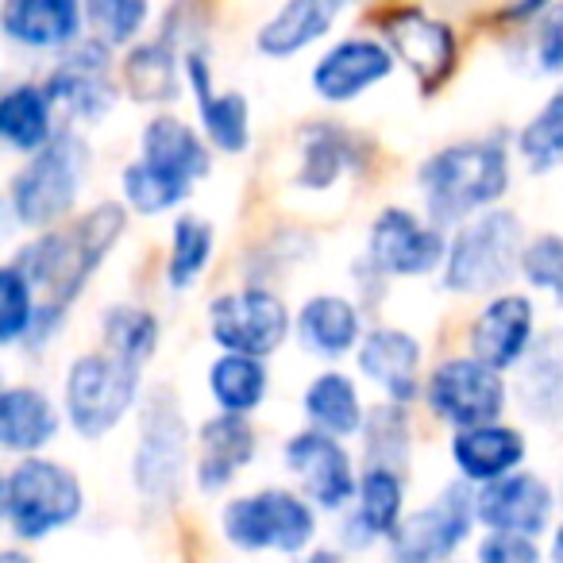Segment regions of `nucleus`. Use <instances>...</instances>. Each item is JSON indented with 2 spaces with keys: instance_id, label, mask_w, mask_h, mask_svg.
Here are the masks:
<instances>
[{
  "instance_id": "obj_22",
  "label": "nucleus",
  "mask_w": 563,
  "mask_h": 563,
  "mask_svg": "<svg viewBox=\"0 0 563 563\" xmlns=\"http://www.w3.org/2000/svg\"><path fill=\"white\" fill-rule=\"evenodd\" d=\"M401 506H406V483L398 471L367 467L360 475V498H355V509L344 525V540L352 548H367L383 537L390 540L398 525L406 521Z\"/></svg>"
},
{
  "instance_id": "obj_12",
  "label": "nucleus",
  "mask_w": 563,
  "mask_h": 563,
  "mask_svg": "<svg viewBox=\"0 0 563 563\" xmlns=\"http://www.w3.org/2000/svg\"><path fill=\"white\" fill-rule=\"evenodd\" d=\"M383 43L390 47V55L398 63H406V70L417 78V86L424 93L444 86V78L455 70V32L444 20L429 16L421 9H394L378 24Z\"/></svg>"
},
{
  "instance_id": "obj_5",
  "label": "nucleus",
  "mask_w": 563,
  "mask_h": 563,
  "mask_svg": "<svg viewBox=\"0 0 563 563\" xmlns=\"http://www.w3.org/2000/svg\"><path fill=\"white\" fill-rule=\"evenodd\" d=\"M89 166V147L78 132H58V140L35 158H27L24 170L12 178L9 205L12 217L24 228H51L70 217L74 201L81 194V178Z\"/></svg>"
},
{
  "instance_id": "obj_41",
  "label": "nucleus",
  "mask_w": 563,
  "mask_h": 563,
  "mask_svg": "<svg viewBox=\"0 0 563 563\" xmlns=\"http://www.w3.org/2000/svg\"><path fill=\"white\" fill-rule=\"evenodd\" d=\"M147 16H151V9L143 0H89L86 4V20H89V27H93V40L104 43V47H124V43H132Z\"/></svg>"
},
{
  "instance_id": "obj_40",
  "label": "nucleus",
  "mask_w": 563,
  "mask_h": 563,
  "mask_svg": "<svg viewBox=\"0 0 563 563\" xmlns=\"http://www.w3.org/2000/svg\"><path fill=\"white\" fill-rule=\"evenodd\" d=\"M32 294H35V286L16 266H4V271H0V340H4V344H20V340H27V332H32L35 317H40Z\"/></svg>"
},
{
  "instance_id": "obj_16",
  "label": "nucleus",
  "mask_w": 563,
  "mask_h": 563,
  "mask_svg": "<svg viewBox=\"0 0 563 563\" xmlns=\"http://www.w3.org/2000/svg\"><path fill=\"white\" fill-rule=\"evenodd\" d=\"M552 490L540 475L532 471H517L509 478L483 486L475 494V517L490 532H509V537H529L537 540L552 521Z\"/></svg>"
},
{
  "instance_id": "obj_39",
  "label": "nucleus",
  "mask_w": 563,
  "mask_h": 563,
  "mask_svg": "<svg viewBox=\"0 0 563 563\" xmlns=\"http://www.w3.org/2000/svg\"><path fill=\"white\" fill-rule=\"evenodd\" d=\"M517 151H521L525 163L540 174L563 166V89H555L544 101V109L521 128Z\"/></svg>"
},
{
  "instance_id": "obj_14",
  "label": "nucleus",
  "mask_w": 563,
  "mask_h": 563,
  "mask_svg": "<svg viewBox=\"0 0 563 563\" xmlns=\"http://www.w3.org/2000/svg\"><path fill=\"white\" fill-rule=\"evenodd\" d=\"M286 467L294 471L306 498L321 509H344L360 498V475L352 467V455L329 432L306 429L286 440Z\"/></svg>"
},
{
  "instance_id": "obj_37",
  "label": "nucleus",
  "mask_w": 563,
  "mask_h": 563,
  "mask_svg": "<svg viewBox=\"0 0 563 563\" xmlns=\"http://www.w3.org/2000/svg\"><path fill=\"white\" fill-rule=\"evenodd\" d=\"M212 243H217V232H212L209 220H201V217L174 220L170 258H166V282H170V290H189V286H194L197 274L209 266Z\"/></svg>"
},
{
  "instance_id": "obj_4",
  "label": "nucleus",
  "mask_w": 563,
  "mask_h": 563,
  "mask_svg": "<svg viewBox=\"0 0 563 563\" xmlns=\"http://www.w3.org/2000/svg\"><path fill=\"white\" fill-rule=\"evenodd\" d=\"M525 258V228L514 212L486 209L455 228L448 243L444 286L452 294H486L506 286Z\"/></svg>"
},
{
  "instance_id": "obj_23",
  "label": "nucleus",
  "mask_w": 563,
  "mask_h": 563,
  "mask_svg": "<svg viewBox=\"0 0 563 563\" xmlns=\"http://www.w3.org/2000/svg\"><path fill=\"white\" fill-rule=\"evenodd\" d=\"M417 367H421V344L401 329H371L360 344V371L386 398L406 406L417 394Z\"/></svg>"
},
{
  "instance_id": "obj_32",
  "label": "nucleus",
  "mask_w": 563,
  "mask_h": 563,
  "mask_svg": "<svg viewBox=\"0 0 563 563\" xmlns=\"http://www.w3.org/2000/svg\"><path fill=\"white\" fill-rule=\"evenodd\" d=\"M352 163H355L352 135L336 124H313L301 132V155H298L294 181L301 189H329Z\"/></svg>"
},
{
  "instance_id": "obj_47",
  "label": "nucleus",
  "mask_w": 563,
  "mask_h": 563,
  "mask_svg": "<svg viewBox=\"0 0 563 563\" xmlns=\"http://www.w3.org/2000/svg\"><path fill=\"white\" fill-rule=\"evenodd\" d=\"M0 563H32V560H27L24 552H4L0 555Z\"/></svg>"
},
{
  "instance_id": "obj_15",
  "label": "nucleus",
  "mask_w": 563,
  "mask_h": 563,
  "mask_svg": "<svg viewBox=\"0 0 563 563\" xmlns=\"http://www.w3.org/2000/svg\"><path fill=\"white\" fill-rule=\"evenodd\" d=\"M47 93L55 104L81 120H101L117 101V86H112V58L109 47L97 40H81L55 63L47 74Z\"/></svg>"
},
{
  "instance_id": "obj_21",
  "label": "nucleus",
  "mask_w": 563,
  "mask_h": 563,
  "mask_svg": "<svg viewBox=\"0 0 563 563\" xmlns=\"http://www.w3.org/2000/svg\"><path fill=\"white\" fill-rule=\"evenodd\" d=\"M255 460V429L247 417H209L197 437V486L220 494L247 463Z\"/></svg>"
},
{
  "instance_id": "obj_35",
  "label": "nucleus",
  "mask_w": 563,
  "mask_h": 563,
  "mask_svg": "<svg viewBox=\"0 0 563 563\" xmlns=\"http://www.w3.org/2000/svg\"><path fill=\"white\" fill-rule=\"evenodd\" d=\"M101 332H104V352L132 363V367L151 360L158 347L155 313H147V309H140V306H112L101 321Z\"/></svg>"
},
{
  "instance_id": "obj_31",
  "label": "nucleus",
  "mask_w": 563,
  "mask_h": 563,
  "mask_svg": "<svg viewBox=\"0 0 563 563\" xmlns=\"http://www.w3.org/2000/svg\"><path fill=\"white\" fill-rule=\"evenodd\" d=\"M306 417L317 424V432H329V437H352L367 424L363 417V401L360 390L347 375L340 371H324L313 383L306 386Z\"/></svg>"
},
{
  "instance_id": "obj_9",
  "label": "nucleus",
  "mask_w": 563,
  "mask_h": 563,
  "mask_svg": "<svg viewBox=\"0 0 563 563\" xmlns=\"http://www.w3.org/2000/svg\"><path fill=\"white\" fill-rule=\"evenodd\" d=\"M290 332V309L266 286H243V290L220 294L209 306V336L224 355H263L278 352Z\"/></svg>"
},
{
  "instance_id": "obj_28",
  "label": "nucleus",
  "mask_w": 563,
  "mask_h": 563,
  "mask_svg": "<svg viewBox=\"0 0 563 563\" xmlns=\"http://www.w3.org/2000/svg\"><path fill=\"white\" fill-rule=\"evenodd\" d=\"M58 432V413L51 398L35 386H9L0 394V444L9 452L35 455Z\"/></svg>"
},
{
  "instance_id": "obj_24",
  "label": "nucleus",
  "mask_w": 563,
  "mask_h": 563,
  "mask_svg": "<svg viewBox=\"0 0 563 563\" xmlns=\"http://www.w3.org/2000/svg\"><path fill=\"white\" fill-rule=\"evenodd\" d=\"M298 340L306 352L324 355V360H340V355L355 352L363 344V324L355 301L340 298V294H317L301 306L298 313Z\"/></svg>"
},
{
  "instance_id": "obj_2",
  "label": "nucleus",
  "mask_w": 563,
  "mask_h": 563,
  "mask_svg": "<svg viewBox=\"0 0 563 563\" xmlns=\"http://www.w3.org/2000/svg\"><path fill=\"white\" fill-rule=\"evenodd\" d=\"M424 209L432 224H467L471 212L494 205L509 189V158L501 143L494 140H467L437 151L424 158L417 170Z\"/></svg>"
},
{
  "instance_id": "obj_8",
  "label": "nucleus",
  "mask_w": 563,
  "mask_h": 563,
  "mask_svg": "<svg viewBox=\"0 0 563 563\" xmlns=\"http://www.w3.org/2000/svg\"><path fill=\"white\" fill-rule=\"evenodd\" d=\"M189 424L170 390H158L143 406L140 444H135V486L151 506H174L186 483Z\"/></svg>"
},
{
  "instance_id": "obj_29",
  "label": "nucleus",
  "mask_w": 563,
  "mask_h": 563,
  "mask_svg": "<svg viewBox=\"0 0 563 563\" xmlns=\"http://www.w3.org/2000/svg\"><path fill=\"white\" fill-rule=\"evenodd\" d=\"M124 93L140 104H170L181 93V63L178 51L158 35V40L135 43L124 55Z\"/></svg>"
},
{
  "instance_id": "obj_3",
  "label": "nucleus",
  "mask_w": 563,
  "mask_h": 563,
  "mask_svg": "<svg viewBox=\"0 0 563 563\" xmlns=\"http://www.w3.org/2000/svg\"><path fill=\"white\" fill-rule=\"evenodd\" d=\"M81 501L86 498H81L78 475L55 460H40V455L12 463L4 486H0V514L20 540H43L74 525Z\"/></svg>"
},
{
  "instance_id": "obj_6",
  "label": "nucleus",
  "mask_w": 563,
  "mask_h": 563,
  "mask_svg": "<svg viewBox=\"0 0 563 563\" xmlns=\"http://www.w3.org/2000/svg\"><path fill=\"white\" fill-rule=\"evenodd\" d=\"M220 529L243 552H282L298 555L317 532L313 501L294 490H255L232 498L220 514Z\"/></svg>"
},
{
  "instance_id": "obj_34",
  "label": "nucleus",
  "mask_w": 563,
  "mask_h": 563,
  "mask_svg": "<svg viewBox=\"0 0 563 563\" xmlns=\"http://www.w3.org/2000/svg\"><path fill=\"white\" fill-rule=\"evenodd\" d=\"M120 189H124L128 205H132L135 212H143V217H158V212L174 209V205H181L189 197V189H194V181L178 178V174L163 170V166L147 163V158H132V163L124 166V174H120Z\"/></svg>"
},
{
  "instance_id": "obj_33",
  "label": "nucleus",
  "mask_w": 563,
  "mask_h": 563,
  "mask_svg": "<svg viewBox=\"0 0 563 563\" xmlns=\"http://www.w3.org/2000/svg\"><path fill=\"white\" fill-rule=\"evenodd\" d=\"M209 394L220 413L247 417L266 398V367L251 355H220L209 367Z\"/></svg>"
},
{
  "instance_id": "obj_26",
  "label": "nucleus",
  "mask_w": 563,
  "mask_h": 563,
  "mask_svg": "<svg viewBox=\"0 0 563 563\" xmlns=\"http://www.w3.org/2000/svg\"><path fill=\"white\" fill-rule=\"evenodd\" d=\"M51 109H55V101H51L47 86H32V81L12 86L0 97V140L20 155L35 158L58 140Z\"/></svg>"
},
{
  "instance_id": "obj_11",
  "label": "nucleus",
  "mask_w": 563,
  "mask_h": 563,
  "mask_svg": "<svg viewBox=\"0 0 563 563\" xmlns=\"http://www.w3.org/2000/svg\"><path fill=\"white\" fill-rule=\"evenodd\" d=\"M475 494L463 483H452L437 494V501L421 506L398 525L390 537V563H448V555L471 537Z\"/></svg>"
},
{
  "instance_id": "obj_18",
  "label": "nucleus",
  "mask_w": 563,
  "mask_h": 563,
  "mask_svg": "<svg viewBox=\"0 0 563 563\" xmlns=\"http://www.w3.org/2000/svg\"><path fill=\"white\" fill-rule=\"evenodd\" d=\"M532 324H537V309L521 294H501V298L486 301L483 313L471 324V355L494 371H506L521 363L532 352Z\"/></svg>"
},
{
  "instance_id": "obj_13",
  "label": "nucleus",
  "mask_w": 563,
  "mask_h": 563,
  "mask_svg": "<svg viewBox=\"0 0 563 563\" xmlns=\"http://www.w3.org/2000/svg\"><path fill=\"white\" fill-rule=\"evenodd\" d=\"M367 258L378 274L394 278H421L432 274L440 263H448V243L437 224H421L409 209H386L371 224Z\"/></svg>"
},
{
  "instance_id": "obj_20",
  "label": "nucleus",
  "mask_w": 563,
  "mask_h": 563,
  "mask_svg": "<svg viewBox=\"0 0 563 563\" xmlns=\"http://www.w3.org/2000/svg\"><path fill=\"white\" fill-rule=\"evenodd\" d=\"M525 437L509 424H483V429H463L452 437V463L467 483L490 486L498 478L517 475L525 463Z\"/></svg>"
},
{
  "instance_id": "obj_36",
  "label": "nucleus",
  "mask_w": 563,
  "mask_h": 563,
  "mask_svg": "<svg viewBox=\"0 0 563 563\" xmlns=\"http://www.w3.org/2000/svg\"><path fill=\"white\" fill-rule=\"evenodd\" d=\"M363 444H367V467H386V471H406L409 460V413L398 401L375 406L363 424Z\"/></svg>"
},
{
  "instance_id": "obj_25",
  "label": "nucleus",
  "mask_w": 563,
  "mask_h": 563,
  "mask_svg": "<svg viewBox=\"0 0 563 563\" xmlns=\"http://www.w3.org/2000/svg\"><path fill=\"white\" fill-rule=\"evenodd\" d=\"M344 12L340 0H294V4H282L263 27H258L255 43L263 55L271 58H290L298 51H306L309 43H317L336 16Z\"/></svg>"
},
{
  "instance_id": "obj_43",
  "label": "nucleus",
  "mask_w": 563,
  "mask_h": 563,
  "mask_svg": "<svg viewBox=\"0 0 563 563\" xmlns=\"http://www.w3.org/2000/svg\"><path fill=\"white\" fill-rule=\"evenodd\" d=\"M532 55L540 74H563V4H548L540 24L532 27Z\"/></svg>"
},
{
  "instance_id": "obj_1",
  "label": "nucleus",
  "mask_w": 563,
  "mask_h": 563,
  "mask_svg": "<svg viewBox=\"0 0 563 563\" xmlns=\"http://www.w3.org/2000/svg\"><path fill=\"white\" fill-rule=\"evenodd\" d=\"M128 212L124 205L104 201L93 212L70 220L66 228H51L40 240H32L24 251H16L9 266H16L35 290L47 294V306L66 309L81 294L89 274L101 266V258L112 251V243L124 235Z\"/></svg>"
},
{
  "instance_id": "obj_30",
  "label": "nucleus",
  "mask_w": 563,
  "mask_h": 563,
  "mask_svg": "<svg viewBox=\"0 0 563 563\" xmlns=\"http://www.w3.org/2000/svg\"><path fill=\"white\" fill-rule=\"evenodd\" d=\"M143 158L163 170L178 174L186 181H197L209 174L212 155L205 147V140L194 132L189 124H181L178 117H155L147 128H143Z\"/></svg>"
},
{
  "instance_id": "obj_46",
  "label": "nucleus",
  "mask_w": 563,
  "mask_h": 563,
  "mask_svg": "<svg viewBox=\"0 0 563 563\" xmlns=\"http://www.w3.org/2000/svg\"><path fill=\"white\" fill-rule=\"evenodd\" d=\"M552 560L563 563V525L555 529V537H552Z\"/></svg>"
},
{
  "instance_id": "obj_45",
  "label": "nucleus",
  "mask_w": 563,
  "mask_h": 563,
  "mask_svg": "<svg viewBox=\"0 0 563 563\" xmlns=\"http://www.w3.org/2000/svg\"><path fill=\"white\" fill-rule=\"evenodd\" d=\"M301 563H344V555H336V552H329V548H321V552H309Z\"/></svg>"
},
{
  "instance_id": "obj_17",
  "label": "nucleus",
  "mask_w": 563,
  "mask_h": 563,
  "mask_svg": "<svg viewBox=\"0 0 563 563\" xmlns=\"http://www.w3.org/2000/svg\"><path fill=\"white\" fill-rule=\"evenodd\" d=\"M394 63L383 40H371V35H352V40H340L336 47H329L321 55V63L313 66V89L321 101L329 104H347L360 93H367L371 86L390 78Z\"/></svg>"
},
{
  "instance_id": "obj_19",
  "label": "nucleus",
  "mask_w": 563,
  "mask_h": 563,
  "mask_svg": "<svg viewBox=\"0 0 563 563\" xmlns=\"http://www.w3.org/2000/svg\"><path fill=\"white\" fill-rule=\"evenodd\" d=\"M81 16L74 0H9L0 9V27L4 40L32 51H70L78 47Z\"/></svg>"
},
{
  "instance_id": "obj_44",
  "label": "nucleus",
  "mask_w": 563,
  "mask_h": 563,
  "mask_svg": "<svg viewBox=\"0 0 563 563\" xmlns=\"http://www.w3.org/2000/svg\"><path fill=\"white\" fill-rule=\"evenodd\" d=\"M478 563H540V552L529 537L490 532V537L478 544Z\"/></svg>"
},
{
  "instance_id": "obj_7",
  "label": "nucleus",
  "mask_w": 563,
  "mask_h": 563,
  "mask_svg": "<svg viewBox=\"0 0 563 563\" xmlns=\"http://www.w3.org/2000/svg\"><path fill=\"white\" fill-rule=\"evenodd\" d=\"M140 398V367L117 360L112 352H86L66 375V417L86 440L112 432Z\"/></svg>"
},
{
  "instance_id": "obj_27",
  "label": "nucleus",
  "mask_w": 563,
  "mask_h": 563,
  "mask_svg": "<svg viewBox=\"0 0 563 563\" xmlns=\"http://www.w3.org/2000/svg\"><path fill=\"white\" fill-rule=\"evenodd\" d=\"M517 398L525 413L537 421H563V329L540 336L525 355Z\"/></svg>"
},
{
  "instance_id": "obj_38",
  "label": "nucleus",
  "mask_w": 563,
  "mask_h": 563,
  "mask_svg": "<svg viewBox=\"0 0 563 563\" xmlns=\"http://www.w3.org/2000/svg\"><path fill=\"white\" fill-rule=\"evenodd\" d=\"M201 112L205 135H209L212 147H220L224 155H240L251 143V104L243 93H212L205 101H197Z\"/></svg>"
},
{
  "instance_id": "obj_10",
  "label": "nucleus",
  "mask_w": 563,
  "mask_h": 563,
  "mask_svg": "<svg viewBox=\"0 0 563 563\" xmlns=\"http://www.w3.org/2000/svg\"><path fill=\"white\" fill-rule=\"evenodd\" d=\"M424 398L432 413L455 432L483 429V424H498L506 409V383H501V371L478 363L475 355H455L429 375Z\"/></svg>"
},
{
  "instance_id": "obj_42",
  "label": "nucleus",
  "mask_w": 563,
  "mask_h": 563,
  "mask_svg": "<svg viewBox=\"0 0 563 563\" xmlns=\"http://www.w3.org/2000/svg\"><path fill=\"white\" fill-rule=\"evenodd\" d=\"M521 271L537 290H548L563 301V240L560 235H540V240H532L529 247H525Z\"/></svg>"
}]
</instances>
